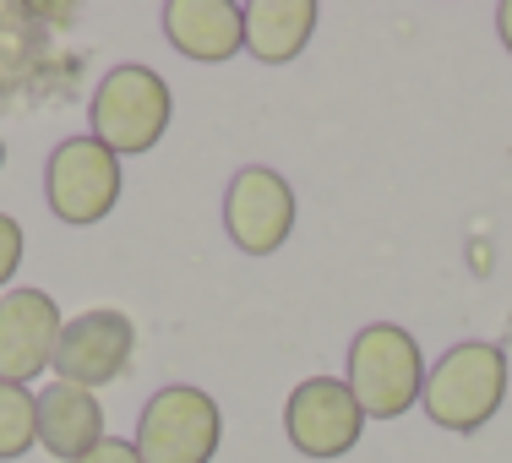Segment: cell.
Instances as JSON below:
<instances>
[{"mask_svg":"<svg viewBox=\"0 0 512 463\" xmlns=\"http://www.w3.org/2000/svg\"><path fill=\"white\" fill-rule=\"evenodd\" d=\"M224 442V414L213 393L191 382L158 387L137 414V453L142 463H213Z\"/></svg>","mask_w":512,"mask_h":463,"instance_id":"obj_4","label":"cell"},{"mask_svg":"<svg viewBox=\"0 0 512 463\" xmlns=\"http://www.w3.org/2000/svg\"><path fill=\"white\" fill-rule=\"evenodd\" d=\"M164 39L186 60H235L246 50V6L235 0H169L164 6Z\"/></svg>","mask_w":512,"mask_h":463,"instance_id":"obj_10","label":"cell"},{"mask_svg":"<svg viewBox=\"0 0 512 463\" xmlns=\"http://www.w3.org/2000/svg\"><path fill=\"white\" fill-rule=\"evenodd\" d=\"M39 442L44 453H55L60 463L88 458L93 447L104 442V409L88 387L71 382H50L39 393Z\"/></svg>","mask_w":512,"mask_h":463,"instance_id":"obj_11","label":"cell"},{"mask_svg":"<svg viewBox=\"0 0 512 463\" xmlns=\"http://www.w3.org/2000/svg\"><path fill=\"white\" fill-rule=\"evenodd\" d=\"M22 246H28V240H22V224L11 213H0V289L11 284V278H17V267H22Z\"/></svg>","mask_w":512,"mask_h":463,"instance_id":"obj_14","label":"cell"},{"mask_svg":"<svg viewBox=\"0 0 512 463\" xmlns=\"http://www.w3.org/2000/svg\"><path fill=\"white\" fill-rule=\"evenodd\" d=\"M316 33V0H256L246 6V50L262 66H289Z\"/></svg>","mask_w":512,"mask_h":463,"instance_id":"obj_12","label":"cell"},{"mask_svg":"<svg viewBox=\"0 0 512 463\" xmlns=\"http://www.w3.org/2000/svg\"><path fill=\"white\" fill-rule=\"evenodd\" d=\"M284 431L295 442V453L306 458H344L365 431V409L355 404L344 376H311L289 393Z\"/></svg>","mask_w":512,"mask_h":463,"instance_id":"obj_8","label":"cell"},{"mask_svg":"<svg viewBox=\"0 0 512 463\" xmlns=\"http://www.w3.org/2000/svg\"><path fill=\"white\" fill-rule=\"evenodd\" d=\"M349 393L365 420H398L425 393V355L398 322H371L349 338Z\"/></svg>","mask_w":512,"mask_h":463,"instance_id":"obj_3","label":"cell"},{"mask_svg":"<svg viewBox=\"0 0 512 463\" xmlns=\"http://www.w3.org/2000/svg\"><path fill=\"white\" fill-rule=\"evenodd\" d=\"M60 306L44 289H6L0 295V382L28 387L55 365L60 349Z\"/></svg>","mask_w":512,"mask_h":463,"instance_id":"obj_9","label":"cell"},{"mask_svg":"<svg viewBox=\"0 0 512 463\" xmlns=\"http://www.w3.org/2000/svg\"><path fill=\"white\" fill-rule=\"evenodd\" d=\"M131 355H137V322L126 311H82L60 327L55 382L99 393L131 371Z\"/></svg>","mask_w":512,"mask_h":463,"instance_id":"obj_6","label":"cell"},{"mask_svg":"<svg viewBox=\"0 0 512 463\" xmlns=\"http://www.w3.org/2000/svg\"><path fill=\"white\" fill-rule=\"evenodd\" d=\"M496 33H502V44H507V55H512V0L496 6Z\"/></svg>","mask_w":512,"mask_h":463,"instance_id":"obj_16","label":"cell"},{"mask_svg":"<svg viewBox=\"0 0 512 463\" xmlns=\"http://www.w3.org/2000/svg\"><path fill=\"white\" fill-rule=\"evenodd\" d=\"M39 442V398L17 382H0V463L22 458Z\"/></svg>","mask_w":512,"mask_h":463,"instance_id":"obj_13","label":"cell"},{"mask_svg":"<svg viewBox=\"0 0 512 463\" xmlns=\"http://www.w3.org/2000/svg\"><path fill=\"white\" fill-rule=\"evenodd\" d=\"M224 229L246 257H273L295 229V186L267 164H246L224 191Z\"/></svg>","mask_w":512,"mask_h":463,"instance_id":"obj_7","label":"cell"},{"mask_svg":"<svg viewBox=\"0 0 512 463\" xmlns=\"http://www.w3.org/2000/svg\"><path fill=\"white\" fill-rule=\"evenodd\" d=\"M0 169H6V142H0Z\"/></svg>","mask_w":512,"mask_h":463,"instance_id":"obj_17","label":"cell"},{"mask_svg":"<svg viewBox=\"0 0 512 463\" xmlns=\"http://www.w3.org/2000/svg\"><path fill=\"white\" fill-rule=\"evenodd\" d=\"M169 115H175V93L158 77L153 66H115L104 71V82L93 88L88 104V137L104 142L115 158H137L158 148V137L169 131Z\"/></svg>","mask_w":512,"mask_h":463,"instance_id":"obj_2","label":"cell"},{"mask_svg":"<svg viewBox=\"0 0 512 463\" xmlns=\"http://www.w3.org/2000/svg\"><path fill=\"white\" fill-rule=\"evenodd\" d=\"M77 463H142V453H137V442H126V436H104V442Z\"/></svg>","mask_w":512,"mask_h":463,"instance_id":"obj_15","label":"cell"},{"mask_svg":"<svg viewBox=\"0 0 512 463\" xmlns=\"http://www.w3.org/2000/svg\"><path fill=\"white\" fill-rule=\"evenodd\" d=\"M120 186H126V169L120 158L93 137H66L44 164V197H50V213L60 224H99V218L115 213Z\"/></svg>","mask_w":512,"mask_h":463,"instance_id":"obj_5","label":"cell"},{"mask_svg":"<svg viewBox=\"0 0 512 463\" xmlns=\"http://www.w3.org/2000/svg\"><path fill=\"white\" fill-rule=\"evenodd\" d=\"M502 398H507V349L491 344V338H469L425 371L420 409L442 431L474 436L485 420H496Z\"/></svg>","mask_w":512,"mask_h":463,"instance_id":"obj_1","label":"cell"}]
</instances>
